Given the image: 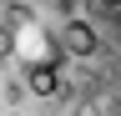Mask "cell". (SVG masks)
I'll list each match as a JSON object with an SVG mask.
<instances>
[{
	"instance_id": "obj_1",
	"label": "cell",
	"mask_w": 121,
	"mask_h": 116,
	"mask_svg": "<svg viewBox=\"0 0 121 116\" xmlns=\"http://www.w3.org/2000/svg\"><path fill=\"white\" fill-rule=\"evenodd\" d=\"M0 116H121V0H0Z\"/></svg>"
}]
</instances>
